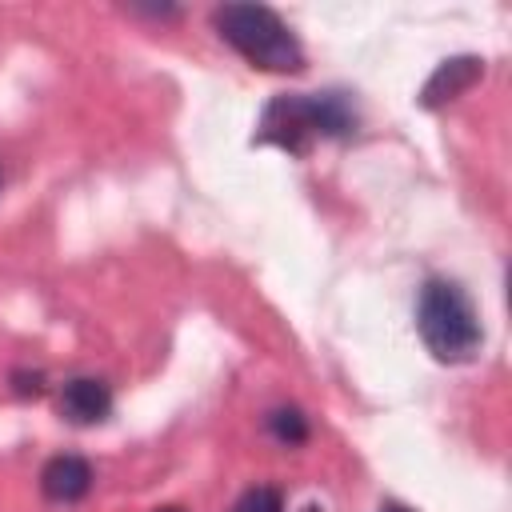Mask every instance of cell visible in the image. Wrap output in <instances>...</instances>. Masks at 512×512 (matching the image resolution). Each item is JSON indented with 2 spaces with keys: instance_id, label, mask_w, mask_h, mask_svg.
Masks as SVG:
<instances>
[{
  "instance_id": "cell-1",
  "label": "cell",
  "mask_w": 512,
  "mask_h": 512,
  "mask_svg": "<svg viewBox=\"0 0 512 512\" xmlns=\"http://www.w3.org/2000/svg\"><path fill=\"white\" fill-rule=\"evenodd\" d=\"M416 328H420V340L428 344V352L444 364H464L484 344L476 304L468 300V292L456 280H444V276L424 280L420 300H416Z\"/></svg>"
},
{
  "instance_id": "cell-2",
  "label": "cell",
  "mask_w": 512,
  "mask_h": 512,
  "mask_svg": "<svg viewBox=\"0 0 512 512\" xmlns=\"http://www.w3.org/2000/svg\"><path fill=\"white\" fill-rule=\"evenodd\" d=\"M352 128H356V108L344 92H292V96H276L264 108L260 140L304 156L312 140L348 136Z\"/></svg>"
},
{
  "instance_id": "cell-3",
  "label": "cell",
  "mask_w": 512,
  "mask_h": 512,
  "mask_svg": "<svg viewBox=\"0 0 512 512\" xmlns=\"http://www.w3.org/2000/svg\"><path fill=\"white\" fill-rule=\"evenodd\" d=\"M212 24L224 44H232L248 64L264 72H300L304 48L296 32L268 8V4H220Z\"/></svg>"
},
{
  "instance_id": "cell-4",
  "label": "cell",
  "mask_w": 512,
  "mask_h": 512,
  "mask_svg": "<svg viewBox=\"0 0 512 512\" xmlns=\"http://www.w3.org/2000/svg\"><path fill=\"white\" fill-rule=\"evenodd\" d=\"M60 416L76 428L104 424L112 416V388L96 376H72L60 388Z\"/></svg>"
},
{
  "instance_id": "cell-5",
  "label": "cell",
  "mask_w": 512,
  "mask_h": 512,
  "mask_svg": "<svg viewBox=\"0 0 512 512\" xmlns=\"http://www.w3.org/2000/svg\"><path fill=\"white\" fill-rule=\"evenodd\" d=\"M40 488L48 500L56 504H72V500H84L88 488H92V464L84 456H72V452H60L44 464L40 472Z\"/></svg>"
},
{
  "instance_id": "cell-6",
  "label": "cell",
  "mask_w": 512,
  "mask_h": 512,
  "mask_svg": "<svg viewBox=\"0 0 512 512\" xmlns=\"http://www.w3.org/2000/svg\"><path fill=\"white\" fill-rule=\"evenodd\" d=\"M480 76H484V60L480 56H452L428 76V84L420 88V104L424 108H440L444 100H456L460 92H468Z\"/></svg>"
},
{
  "instance_id": "cell-7",
  "label": "cell",
  "mask_w": 512,
  "mask_h": 512,
  "mask_svg": "<svg viewBox=\"0 0 512 512\" xmlns=\"http://www.w3.org/2000/svg\"><path fill=\"white\" fill-rule=\"evenodd\" d=\"M268 432H272L280 444L296 448V444L308 440V416H304L296 404H280V408L268 412Z\"/></svg>"
},
{
  "instance_id": "cell-8",
  "label": "cell",
  "mask_w": 512,
  "mask_h": 512,
  "mask_svg": "<svg viewBox=\"0 0 512 512\" xmlns=\"http://www.w3.org/2000/svg\"><path fill=\"white\" fill-rule=\"evenodd\" d=\"M232 512H284V496L272 484H256L232 504Z\"/></svg>"
},
{
  "instance_id": "cell-9",
  "label": "cell",
  "mask_w": 512,
  "mask_h": 512,
  "mask_svg": "<svg viewBox=\"0 0 512 512\" xmlns=\"http://www.w3.org/2000/svg\"><path fill=\"white\" fill-rule=\"evenodd\" d=\"M12 392L16 396H40L44 392V376L40 372H12Z\"/></svg>"
},
{
  "instance_id": "cell-10",
  "label": "cell",
  "mask_w": 512,
  "mask_h": 512,
  "mask_svg": "<svg viewBox=\"0 0 512 512\" xmlns=\"http://www.w3.org/2000/svg\"><path fill=\"white\" fill-rule=\"evenodd\" d=\"M380 512H412V508H404L400 500H384V504H380Z\"/></svg>"
},
{
  "instance_id": "cell-11",
  "label": "cell",
  "mask_w": 512,
  "mask_h": 512,
  "mask_svg": "<svg viewBox=\"0 0 512 512\" xmlns=\"http://www.w3.org/2000/svg\"><path fill=\"white\" fill-rule=\"evenodd\" d=\"M156 512H180V508H156Z\"/></svg>"
}]
</instances>
